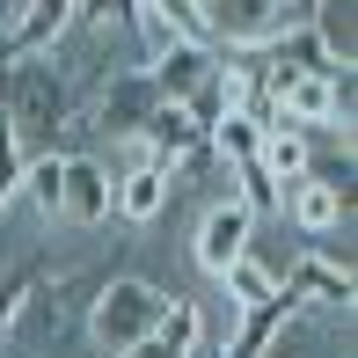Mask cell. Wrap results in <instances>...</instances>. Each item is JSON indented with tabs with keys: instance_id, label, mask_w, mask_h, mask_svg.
I'll return each mask as SVG.
<instances>
[{
	"instance_id": "obj_1",
	"label": "cell",
	"mask_w": 358,
	"mask_h": 358,
	"mask_svg": "<svg viewBox=\"0 0 358 358\" xmlns=\"http://www.w3.org/2000/svg\"><path fill=\"white\" fill-rule=\"evenodd\" d=\"M161 307H169V292L154 278H132V271H110L103 285H95L88 315H80V336H88L103 358H124L132 344H146L161 322Z\"/></svg>"
},
{
	"instance_id": "obj_2",
	"label": "cell",
	"mask_w": 358,
	"mask_h": 358,
	"mask_svg": "<svg viewBox=\"0 0 358 358\" xmlns=\"http://www.w3.org/2000/svg\"><path fill=\"white\" fill-rule=\"evenodd\" d=\"M154 103H161V88H154V73L146 66H117L95 88V103L80 110L88 117V139H132L146 117H154Z\"/></svg>"
},
{
	"instance_id": "obj_3",
	"label": "cell",
	"mask_w": 358,
	"mask_h": 358,
	"mask_svg": "<svg viewBox=\"0 0 358 358\" xmlns=\"http://www.w3.org/2000/svg\"><path fill=\"white\" fill-rule=\"evenodd\" d=\"M198 15H205L213 52H264V44L285 29L278 0H198Z\"/></svg>"
},
{
	"instance_id": "obj_4",
	"label": "cell",
	"mask_w": 358,
	"mask_h": 358,
	"mask_svg": "<svg viewBox=\"0 0 358 358\" xmlns=\"http://www.w3.org/2000/svg\"><path fill=\"white\" fill-rule=\"evenodd\" d=\"M249 241H256V220L241 213L234 198H213V205L198 213V234H190V264H198L205 278H220L227 264L249 256Z\"/></svg>"
},
{
	"instance_id": "obj_5",
	"label": "cell",
	"mask_w": 358,
	"mask_h": 358,
	"mask_svg": "<svg viewBox=\"0 0 358 358\" xmlns=\"http://www.w3.org/2000/svg\"><path fill=\"white\" fill-rule=\"evenodd\" d=\"M110 169L95 154H66V176H59V220H73V227H103L110 220Z\"/></svg>"
},
{
	"instance_id": "obj_6",
	"label": "cell",
	"mask_w": 358,
	"mask_h": 358,
	"mask_svg": "<svg viewBox=\"0 0 358 358\" xmlns=\"http://www.w3.org/2000/svg\"><path fill=\"white\" fill-rule=\"evenodd\" d=\"M213 59H220L213 44H183V37H176L161 59H146V73H154L161 103H190V95H198L205 80H213Z\"/></svg>"
},
{
	"instance_id": "obj_7",
	"label": "cell",
	"mask_w": 358,
	"mask_h": 358,
	"mask_svg": "<svg viewBox=\"0 0 358 358\" xmlns=\"http://www.w3.org/2000/svg\"><path fill=\"white\" fill-rule=\"evenodd\" d=\"M110 213L117 220H132V227H154L161 213L176 205V183H169V169H124V176H110Z\"/></svg>"
},
{
	"instance_id": "obj_8",
	"label": "cell",
	"mask_w": 358,
	"mask_h": 358,
	"mask_svg": "<svg viewBox=\"0 0 358 358\" xmlns=\"http://www.w3.org/2000/svg\"><path fill=\"white\" fill-rule=\"evenodd\" d=\"M59 176H66V154H29L22 183H15V205H29L37 220H59Z\"/></svg>"
},
{
	"instance_id": "obj_9",
	"label": "cell",
	"mask_w": 358,
	"mask_h": 358,
	"mask_svg": "<svg viewBox=\"0 0 358 358\" xmlns=\"http://www.w3.org/2000/svg\"><path fill=\"white\" fill-rule=\"evenodd\" d=\"M213 285H220V300L234 307V315H249V307H264V300H278V292H285V285L271 278L264 264H256V256H241V264H227V271H220Z\"/></svg>"
},
{
	"instance_id": "obj_10",
	"label": "cell",
	"mask_w": 358,
	"mask_h": 358,
	"mask_svg": "<svg viewBox=\"0 0 358 358\" xmlns=\"http://www.w3.org/2000/svg\"><path fill=\"white\" fill-rule=\"evenodd\" d=\"M315 8H322V0H278V15H285V29H300V22H315Z\"/></svg>"
},
{
	"instance_id": "obj_11",
	"label": "cell",
	"mask_w": 358,
	"mask_h": 358,
	"mask_svg": "<svg viewBox=\"0 0 358 358\" xmlns=\"http://www.w3.org/2000/svg\"><path fill=\"white\" fill-rule=\"evenodd\" d=\"M124 358H183V351H169V344H154V336H146V344H132Z\"/></svg>"
}]
</instances>
